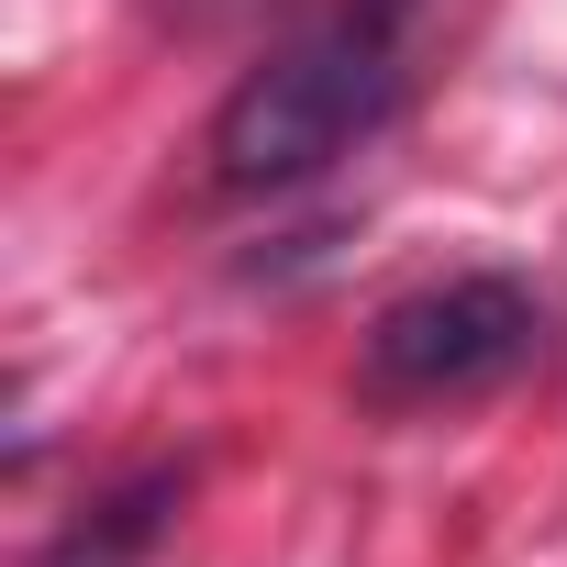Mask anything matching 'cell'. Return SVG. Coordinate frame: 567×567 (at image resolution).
Instances as JSON below:
<instances>
[{"label":"cell","mask_w":567,"mask_h":567,"mask_svg":"<svg viewBox=\"0 0 567 567\" xmlns=\"http://www.w3.org/2000/svg\"><path fill=\"white\" fill-rule=\"evenodd\" d=\"M434 34H445V0H334L267 68H245L234 101L212 112V145H200L212 189L267 200V189H301V178L346 167L368 134H390Z\"/></svg>","instance_id":"obj_1"},{"label":"cell","mask_w":567,"mask_h":567,"mask_svg":"<svg viewBox=\"0 0 567 567\" xmlns=\"http://www.w3.org/2000/svg\"><path fill=\"white\" fill-rule=\"evenodd\" d=\"M156 12H178V23H200V12H223V0H156Z\"/></svg>","instance_id":"obj_3"},{"label":"cell","mask_w":567,"mask_h":567,"mask_svg":"<svg viewBox=\"0 0 567 567\" xmlns=\"http://www.w3.org/2000/svg\"><path fill=\"white\" fill-rule=\"evenodd\" d=\"M534 357H545V290L512 278V267H456V278L401 290V301L368 323L357 390H368L379 412H456V401L512 390Z\"/></svg>","instance_id":"obj_2"}]
</instances>
